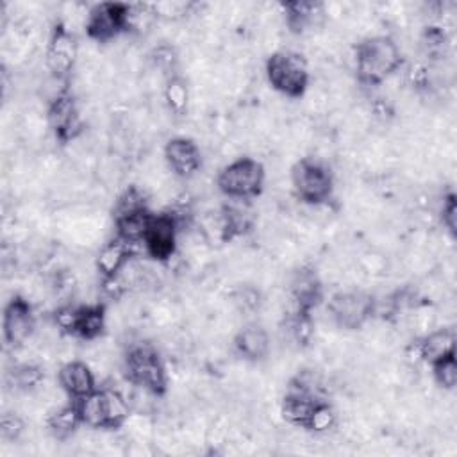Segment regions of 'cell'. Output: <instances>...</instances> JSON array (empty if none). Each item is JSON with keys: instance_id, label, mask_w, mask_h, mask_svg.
Segmentation results:
<instances>
[{"instance_id": "1", "label": "cell", "mask_w": 457, "mask_h": 457, "mask_svg": "<svg viewBox=\"0 0 457 457\" xmlns=\"http://www.w3.org/2000/svg\"><path fill=\"white\" fill-rule=\"evenodd\" d=\"M355 75L362 86H378L403 64V54L391 36H368L353 52Z\"/></svg>"}, {"instance_id": "2", "label": "cell", "mask_w": 457, "mask_h": 457, "mask_svg": "<svg viewBox=\"0 0 457 457\" xmlns=\"http://www.w3.org/2000/svg\"><path fill=\"white\" fill-rule=\"evenodd\" d=\"M79 407L84 427L100 430H116L130 416L127 398L114 387H96L89 395L73 400Z\"/></svg>"}, {"instance_id": "3", "label": "cell", "mask_w": 457, "mask_h": 457, "mask_svg": "<svg viewBox=\"0 0 457 457\" xmlns=\"http://www.w3.org/2000/svg\"><path fill=\"white\" fill-rule=\"evenodd\" d=\"M123 373L127 380L154 396L168 391V373L159 352L148 343L132 345L123 357Z\"/></svg>"}, {"instance_id": "4", "label": "cell", "mask_w": 457, "mask_h": 457, "mask_svg": "<svg viewBox=\"0 0 457 457\" xmlns=\"http://www.w3.org/2000/svg\"><path fill=\"white\" fill-rule=\"evenodd\" d=\"M270 86L287 98H302L309 87V66L302 54L295 50H277L264 64Z\"/></svg>"}, {"instance_id": "5", "label": "cell", "mask_w": 457, "mask_h": 457, "mask_svg": "<svg viewBox=\"0 0 457 457\" xmlns=\"http://www.w3.org/2000/svg\"><path fill=\"white\" fill-rule=\"evenodd\" d=\"M264 180L266 170L261 161L253 157H237L220 170L216 186L228 200L248 202L262 193Z\"/></svg>"}, {"instance_id": "6", "label": "cell", "mask_w": 457, "mask_h": 457, "mask_svg": "<svg viewBox=\"0 0 457 457\" xmlns=\"http://www.w3.org/2000/svg\"><path fill=\"white\" fill-rule=\"evenodd\" d=\"M295 196L309 205H323L334 195L332 170L316 157H302L291 168Z\"/></svg>"}, {"instance_id": "7", "label": "cell", "mask_w": 457, "mask_h": 457, "mask_svg": "<svg viewBox=\"0 0 457 457\" xmlns=\"http://www.w3.org/2000/svg\"><path fill=\"white\" fill-rule=\"evenodd\" d=\"M377 305L378 302L371 293L362 289H345L330 296L327 312L339 328L359 330L377 314Z\"/></svg>"}, {"instance_id": "8", "label": "cell", "mask_w": 457, "mask_h": 457, "mask_svg": "<svg viewBox=\"0 0 457 457\" xmlns=\"http://www.w3.org/2000/svg\"><path fill=\"white\" fill-rule=\"evenodd\" d=\"M134 27L132 5L123 2H100L86 18V34L96 43H109Z\"/></svg>"}, {"instance_id": "9", "label": "cell", "mask_w": 457, "mask_h": 457, "mask_svg": "<svg viewBox=\"0 0 457 457\" xmlns=\"http://www.w3.org/2000/svg\"><path fill=\"white\" fill-rule=\"evenodd\" d=\"M54 321L62 332L82 341H93L105 328V305H62L55 311Z\"/></svg>"}, {"instance_id": "10", "label": "cell", "mask_w": 457, "mask_h": 457, "mask_svg": "<svg viewBox=\"0 0 457 457\" xmlns=\"http://www.w3.org/2000/svg\"><path fill=\"white\" fill-rule=\"evenodd\" d=\"M77 57H79V43L75 34L64 23L61 21L55 23L50 30L46 52H45V62L50 75L55 80L66 82L75 68Z\"/></svg>"}, {"instance_id": "11", "label": "cell", "mask_w": 457, "mask_h": 457, "mask_svg": "<svg viewBox=\"0 0 457 457\" xmlns=\"http://www.w3.org/2000/svg\"><path fill=\"white\" fill-rule=\"evenodd\" d=\"M36 328L34 309L29 300L14 295L4 307L2 314V336L9 348H18L29 341Z\"/></svg>"}, {"instance_id": "12", "label": "cell", "mask_w": 457, "mask_h": 457, "mask_svg": "<svg viewBox=\"0 0 457 457\" xmlns=\"http://www.w3.org/2000/svg\"><path fill=\"white\" fill-rule=\"evenodd\" d=\"M177 237H179L177 214L173 212L154 214L143 239L145 252L152 259L159 262H166L177 250Z\"/></svg>"}, {"instance_id": "13", "label": "cell", "mask_w": 457, "mask_h": 457, "mask_svg": "<svg viewBox=\"0 0 457 457\" xmlns=\"http://www.w3.org/2000/svg\"><path fill=\"white\" fill-rule=\"evenodd\" d=\"M46 118L55 139L62 145L73 141L82 132V120L79 114L77 102L73 95L66 89L59 91L52 98Z\"/></svg>"}, {"instance_id": "14", "label": "cell", "mask_w": 457, "mask_h": 457, "mask_svg": "<svg viewBox=\"0 0 457 457\" xmlns=\"http://www.w3.org/2000/svg\"><path fill=\"white\" fill-rule=\"evenodd\" d=\"M289 295L295 303V311L312 314V311L325 298L323 282L316 273V270L311 266H303L296 270L289 282Z\"/></svg>"}, {"instance_id": "15", "label": "cell", "mask_w": 457, "mask_h": 457, "mask_svg": "<svg viewBox=\"0 0 457 457\" xmlns=\"http://www.w3.org/2000/svg\"><path fill=\"white\" fill-rule=\"evenodd\" d=\"M164 161L173 175L191 179L202 166V152L191 137L177 136L164 145Z\"/></svg>"}, {"instance_id": "16", "label": "cell", "mask_w": 457, "mask_h": 457, "mask_svg": "<svg viewBox=\"0 0 457 457\" xmlns=\"http://www.w3.org/2000/svg\"><path fill=\"white\" fill-rule=\"evenodd\" d=\"M57 382L70 400H79L96 389L95 373L82 361L64 362L57 371Z\"/></svg>"}, {"instance_id": "17", "label": "cell", "mask_w": 457, "mask_h": 457, "mask_svg": "<svg viewBox=\"0 0 457 457\" xmlns=\"http://www.w3.org/2000/svg\"><path fill=\"white\" fill-rule=\"evenodd\" d=\"M270 334L259 323H248L237 330L234 336V350L236 353L250 362H259L270 353Z\"/></svg>"}, {"instance_id": "18", "label": "cell", "mask_w": 457, "mask_h": 457, "mask_svg": "<svg viewBox=\"0 0 457 457\" xmlns=\"http://www.w3.org/2000/svg\"><path fill=\"white\" fill-rule=\"evenodd\" d=\"M132 255H134V246L114 236L111 241L104 243L96 253L95 264L100 277L111 278L120 275L129 266Z\"/></svg>"}, {"instance_id": "19", "label": "cell", "mask_w": 457, "mask_h": 457, "mask_svg": "<svg viewBox=\"0 0 457 457\" xmlns=\"http://www.w3.org/2000/svg\"><path fill=\"white\" fill-rule=\"evenodd\" d=\"M252 227H253V216L248 211V207L236 204V200L221 207L220 232L223 241H232L236 237H241L248 234Z\"/></svg>"}, {"instance_id": "20", "label": "cell", "mask_w": 457, "mask_h": 457, "mask_svg": "<svg viewBox=\"0 0 457 457\" xmlns=\"http://www.w3.org/2000/svg\"><path fill=\"white\" fill-rule=\"evenodd\" d=\"M286 14V25L291 32L302 34L325 14V5L321 2H287L282 4Z\"/></svg>"}, {"instance_id": "21", "label": "cell", "mask_w": 457, "mask_h": 457, "mask_svg": "<svg viewBox=\"0 0 457 457\" xmlns=\"http://www.w3.org/2000/svg\"><path fill=\"white\" fill-rule=\"evenodd\" d=\"M154 212L148 209L143 211H136L130 214H123V216H116L114 220V236L123 239L125 243L136 246V245H143L146 228L152 221Z\"/></svg>"}, {"instance_id": "22", "label": "cell", "mask_w": 457, "mask_h": 457, "mask_svg": "<svg viewBox=\"0 0 457 457\" xmlns=\"http://www.w3.org/2000/svg\"><path fill=\"white\" fill-rule=\"evenodd\" d=\"M79 427H82V420H80L79 407L73 400H70V403L61 405L55 411H52L46 418L48 432L55 439H61V441L71 437Z\"/></svg>"}, {"instance_id": "23", "label": "cell", "mask_w": 457, "mask_h": 457, "mask_svg": "<svg viewBox=\"0 0 457 457\" xmlns=\"http://www.w3.org/2000/svg\"><path fill=\"white\" fill-rule=\"evenodd\" d=\"M423 361L434 362L441 357L455 353V330L453 328H437L428 336L420 339Z\"/></svg>"}, {"instance_id": "24", "label": "cell", "mask_w": 457, "mask_h": 457, "mask_svg": "<svg viewBox=\"0 0 457 457\" xmlns=\"http://www.w3.org/2000/svg\"><path fill=\"white\" fill-rule=\"evenodd\" d=\"M284 330L287 337L296 345V346H307L312 339L314 334V320L312 314L309 312H298L293 311L284 323Z\"/></svg>"}, {"instance_id": "25", "label": "cell", "mask_w": 457, "mask_h": 457, "mask_svg": "<svg viewBox=\"0 0 457 457\" xmlns=\"http://www.w3.org/2000/svg\"><path fill=\"white\" fill-rule=\"evenodd\" d=\"M164 100L168 109L180 116L186 112L187 109V102H189V89H187V82L180 77V75H171L166 77V84H164Z\"/></svg>"}, {"instance_id": "26", "label": "cell", "mask_w": 457, "mask_h": 457, "mask_svg": "<svg viewBox=\"0 0 457 457\" xmlns=\"http://www.w3.org/2000/svg\"><path fill=\"white\" fill-rule=\"evenodd\" d=\"M450 46V39L448 34L443 27L437 25H430L423 30L421 34V48L425 52L427 57L430 59H441L443 55H446V50Z\"/></svg>"}, {"instance_id": "27", "label": "cell", "mask_w": 457, "mask_h": 457, "mask_svg": "<svg viewBox=\"0 0 457 457\" xmlns=\"http://www.w3.org/2000/svg\"><path fill=\"white\" fill-rule=\"evenodd\" d=\"M143 209H148V202L145 198V193L136 186H129L114 200L112 218L130 214V212H136V211H143Z\"/></svg>"}, {"instance_id": "28", "label": "cell", "mask_w": 457, "mask_h": 457, "mask_svg": "<svg viewBox=\"0 0 457 457\" xmlns=\"http://www.w3.org/2000/svg\"><path fill=\"white\" fill-rule=\"evenodd\" d=\"M9 377H11L12 387L20 391H32L43 382L45 373L36 364H18L12 368Z\"/></svg>"}, {"instance_id": "29", "label": "cell", "mask_w": 457, "mask_h": 457, "mask_svg": "<svg viewBox=\"0 0 457 457\" xmlns=\"http://www.w3.org/2000/svg\"><path fill=\"white\" fill-rule=\"evenodd\" d=\"M430 368H432V375H434V380L437 382V386H441L443 389H453L457 386L455 353L430 362Z\"/></svg>"}, {"instance_id": "30", "label": "cell", "mask_w": 457, "mask_h": 457, "mask_svg": "<svg viewBox=\"0 0 457 457\" xmlns=\"http://www.w3.org/2000/svg\"><path fill=\"white\" fill-rule=\"evenodd\" d=\"M336 411L327 400H320L314 405V411L311 414V420L307 423V430L312 432H327L336 425Z\"/></svg>"}, {"instance_id": "31", "label": "cell", "mask_w": 457, "mask_h": 457, "mask_svg": "<svg viewBox=\"0 0 457 457\" xmlns=\"http://www.w3.org/2000/svg\"><path fill=\"white\" fill-rule=\"evenodd\" d=\"M150 61L154 62V66L164 73H168V77L175 75V68H177V52L173 46L170 45H159L150 52Z\"/></svg>"}, {"instance_id": "32", "label": "cell", "mask_w": 457, "mask_h": 457, "mask_svg": "<svg viewBox=\"0 0 457 457\" xmlns=\"http://www.w3.org/2000/svg\"><path fill=\"white\" fill-rule=\"evenodd\" d=\"M25 423L14 412H4L0 418V437L4 441H16L23 434Z\"/></svg>"}, {"instance_id": "33", "label": "cell", "mask_w": 457, "mask_h": 457, "mask_svg": "<svg viewBox=\"0 0 457 457\" xmlns=\"http://www.w3.org/2000/svg\"><path fill=\"white\" fill-rule=\"evenodd\" d=\"M441 221L446 227V230L453 236L455 227H457V200L453 193H448L443 200V209H441Z\"/></svg>"}, {"instance_id": "34", "label": "cell", "mask_w": 457, "mask_h": 457, "mask_svg": "<svg viewBox=\"0 0 457 457\" xmlns=\"http://www.w3.org/2000/svg\"><path fill=\"white\" fill-rule=\"evenodd\" d=\"M234 302L245 311H255L261 303V295L253 287H239L234 295Z\"/></svg>"}, {"instance_id": "35", "label": "cell", "mask_w": 457, "mask_h": 457, "mask_svg": "<svg viewBox=\"0 0 457 457\" xmlns=\"http://www.w3.org/2000/svg\"><path fill=\"white\" fill-rule=\"evenodd\" d=\"M405 359H407V362H411V364H414V366L425 362V361H423V352H421L420 339H414V341H411V343L405 346Z\"/></svg>"}]
</instances>
